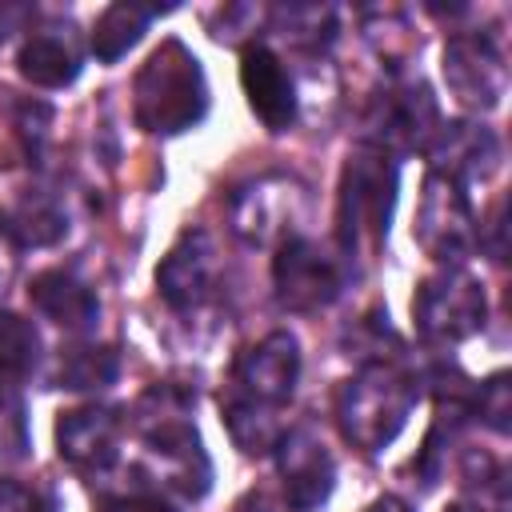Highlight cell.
Here are the masks:
<instances>
[{"instance_id": "obj_13", "label": "cell", "mask_w": 512, "mask_h": 512, "mask_svg": "<svg viewBox=\"0 0 512 512\" xmlns=\"http://www.w3.org/2000/svg\"><path fill=\"white\" fill-rule=\"evenodd\" d=\"M120 432H124L120 408L88 404V408H72V412L60 416V424H56V448H60V456L72 468H80V472H104L120 456Z\"/></svg>"}, {"instance_id": "obj_20", "label": "cell", "mask_w": 512, "mask_h": 512, "mask_svg": "<svg viewBox=\"0 0 512 512\" xmlns=\"http://www.w3.org/2000/svg\"><path fill=\"white\" fill-rule=\"evenodd\" d=\"M156 12H160V8H148V4H136V0H116V4H108V8L96 16V24H92V52H96V60H104V64L120 60V56L148 32V24H152Z\"/></svg>"}, {"instance_id": "obj_22", "label": "cell", "mask_w": 512, "mask_h": 512, "mask_svg": "<svg viewBox=\"0 0 512 512\" xmlns=\"http://www.w3.org/2000/svg\"><path fill=\"white\" fill-rule=\"evenodd\" d=\"M40 360V332L16 312H0V388H12L32 376Z\"/></svg>"}, {"instance_id": "obj_26", "label": "cell", "mask_w": 512, "mask_h": 512, "mask_svg": "<svg viewBox=\"0 0 512 512\" xmlns=\"http://www.w3.org/2000/svg\"><path fill=\"white\" fill-rule=\"evenodd\" d=\"M472 416H480L492 432H508V416H512V384H508V372H492L472 392Z\"/></svg>"}, {"instance_id": "obj_21", "label": "cell", "mask_w": 512, "mask_h": 512, "mask_svg": "<svg viewBox=\"0 0 512 512\" xmlns=\"http://www.w3.org/2000/svg\"><path fill=\"white\" fill-rule=\"evenodd\" d=\"M284 204H288V192L280 184H272V180H260V184L236 192V200H232L236 236H244L248 244H268V236L284 220Z\"/></svg>"}, {"instance_id": "obj_10", "label": "cell", "mask_w": 512, "mask_h": 512, "mask_svg": "<svg viewBox=\"0 0 512 512\" xmlns=\"http://www.w3.org/2000/svg\"><path fill=\"white\" fill-rule=\"evenodd\" d=\"M276 452V468L284 480V500L292 512H316L336 484V464L328 456V448L320 444V436L312 428H292L280 436Z\"/></svg>"}, {"instance_id": "obj_33", "label": "cell", "mask_w": 512, "mask_h": 512, "mask_svg": "<svg viewBox=\"0 0 512 512\" xmlns=\"http://www.w3.org/2000/svg\"><path fill=\"white\" fill-rule=\"evenodd\" d=\"M4 392H8V388H0V404H4V400H8V396H4Z\"/></svg>"}, {"instance_id": "obj_5", "label": "cell", "mask_w": 512, "mask_h": 512, "mask_svg": "<svg viewBox=\"0 0 512 512\" xmlns=\"http://www.w3.org/2000/svg\"><path fill=\"white\" fill-rule=\"evenodd\" d=\"M412 316H416V328L424 340L460 344L484 328V316H488L484 284L476 276H468L460 264H448L416 288Z\"/></svg>"}, {"instance_id": "obj_23", "label": "cell", "mask_w": 512, "mask_h": 512, "mask_svg": "<svg viewBox=\"0 0 512 512\" xmlns=\"http://www.w3.org/2000/svg\"><path fill=\"white\" fill-rule=\"evenodd\" d=\"M120 372V360L112 348H96V344H80V348H68L56 364V384L60 388H72V392H100L116 380Z\"/></svg>"}, {"instance_id": "obj_1", "label": "cell", "mask_w": 512, "mask_h": 512, "mask_svg": "<svg viewBox=\"0 0 512 512\" xmlns=\"http://www.w3.org/2000/svg\"><path fill=\"white\" fill-rule=\"evenodd\" d=\"M132 112H136V124L152 136H176L204 120L208 112L204 68L176 36H168L140 64L132 84Z\"/></svg>"}, {"instance_id": "obj_11", "label": "cell", "mask_w": 512, "mask_h": 512, "mask_svg": "<svg viewBox=\"0 0 512 512\" xmlns=\"http://www.w3.org/2000/svg\"><path fill=\"white\" fill-rule=\"evenodd\" d=\"M300 380V344L292 332H268L236 360V392H244L256 404L280 408L292 400Z\"/></svg>"}, {"instance_id": "obj_2", "label": "cell", "mask_w": 512, "mask_h": 512, "mask_svg": "<svg viewBox=\"0 0 512 512\" xmlns=\"http://www.w3.org/2000/svg\"><path fill=\"white\" fill-rule=\"evenodd\" d=\"M416 400H420L416 376H408L392 360H372L340 388L336 420H340V432L348 444L376 456L400 436Z\"/></svg>"}, {"instance_id": "obj_18", "label": "cell", "mask_w": 512, "mask_h": 512, "mask_svg": "<svg viewBox=\"0 0 512 512\" xmlns=\"http://www.w3.org/2000/svg\"><path fill=\"white\" fill-rule=\"evenodd\" d=\"M16 68L36 88H64L80 76V52H76L72 36H64L60 28H44L20 44Z\"/></svg>"}, {"instance_id": "obj_29", "label": "cell", "mask_w": 512, "mask_h": 512, "mask_svg": "<svg viewBox=\"0 0 512 512\" xmlns=\"http://www.w3.org/2000/svg\"><path fill=\"white\" fill-rule=\"evenodd\" d=\"M232 512H280V508H276L264 492H248L244 500H236V508H232Z\"/></svg>"}, {"instance_id": "obj_19", "label": "cell", "mask_w": 512, "mask_h": 512, "mask_svg": "<svg viewBox=\"0 0 512 512\" xmlns=\"http://www.w3.org/2000/svg\"><path fill=\"white\" fill-rule=\"evenodd\" d=\"M276 412H280V408L256 404V400H248V396L236 392V388L224 396V428H228V436L236 440V448L248 452V456H264V452H272V448L280 444L284 424H280Z\"/></svg>"}, {"instance_id": "obj_28", "label": "cell", "mask_w": 512, "mask_h": 512, "mask_svg": "<svg viewBox=\"0 0 512 512\" xmlns=\"http://www.w3.org/2000/svg\"><path fill=\"white\" fill-rule=\"evenodd\" d=\"M96 512H176V508L156 492H116V496H100Z\"/></svg>"}, {"instance_id": "obj_9", "label": "cell", "mask_w": 512, "mask_h": 512, "mask_svg": "<svg viewBox=\"0 0 512 512\" xmlns=\"http://www.w3.org/2000/svg\"><path fill=\"white\" fill-rule=\"evenodd\" d=\"M216 276H220V256H216V240L204 232V228H192L184 232L168 256L160 260L156 268V288L164 296L168 308L176 312H188V308H200L212 288H216Z\"/></svg>"}, {"instance_id": "obj_17", "label": "cell", "mask_w": 512, "mask_h": 512, "mask_svg": "<svg viewBox=\"0 0 512 512\" xmlns=\"http://www.w3.org/2000/svg\"><path fill=\"white\" fill-rule=\"evenodd\" d=\"M0 232L12 248H48L68 232V216L48 192H24L0 208Z\"/></svg>"}, {"instance_id": "obj_30", "label": "cell", "mask_w": 512, "mask_h": 512, "mask_svg": "<svg viewBox=\"0 0 512 512\" xmlns=\"http://www.w3.org/2000/svg\"><path fill=\"white\" fill-rule=\"evenodd\" d=\"M16 248H12V240L0 232V288L8 284V276H12V264H16V256H12Z\"/></svg>"}, {"instance_id": "obj_4", "label": "cell", "mask_w": 512, "mask_h": 512, "mask_svg": "<svg viewBox=\"0 0 512 512\" xmlns=\"http://www.w3.org/2000/svg\"><path fill=\"white\" fill-rule=\"evenodd\" d=\"M136 424H140L148 452L160 464V480H168L184 496H204L212 468H208L200 436L188 420V396H180L168 384H156L136 404Z\"/></svg>"}, {"instance_id": "obj_32", "label": "cell", "mask_w": 512, "mask_h": 512, "mask_svg": "<svg viewBox=\"0 0 512 512\" xmlns=\"http://www.w3.org/2000/svg\"><path fill=\"white\" fill-rule=\"evenodd\" d=\"M444 512H488V508H480L476 500H456V504H448Z\"/></svg>"}, {"instance_id": "obj_14", "label": "cell", "mask_w": 512, "mask_h": 512, "mask_svg": "<svg viewBox=\"0 0 512 512\" xmlns=\"http://www.w3.org/2000/svg\"><path fill=\"white\" fill-rule=\"evenodd\" d=\"M240 88L268 132H288L296 124V84L272 48L248 44L240 52Z\"/></svg>"}, {"instance_id": "obj_7", "label": "cell", "mask_w": 512, "mask_h": 512, "mask_svg": "<svg viewBox=\"0 0 512 512\" xmlns=\"http://www.w3.org/2000/svg\"><path fill=\"white\" fill-rule=\"evenodd\" d=\"M412 236L420 240V248L428 256H436L444 264L464 260L476 244V216H472L468 192L456 180H448L440 172H428Z\"/></svg>"}, {"instance_id": "obj_6", "label": "cell", "mask_w": 512, "mask_h": 512, "mask_svg": "<svg viewBox=\"0 0 512 512\" xmlns=\"http://www.w3.org/2000/svg\"><path fill=\"white\" fill-rule=\"evenodd\" d=\"M272 288L280 308L316 312L328 308L344 288V264L308 236H284L272 260Z\"/></svg>"}, {"instance_id": "obj_27", "label": "cell", "mask_w": 512, "mask_h": 512, "mask_svg": "<svg viewBox=\"0 0 512 512\" xmlns=\"http://www.w3.org/2000/svg\"><path fill=\"white\" fill-rule=\"evenodd\" d=\"M0 512H56V500L36 484L0 480Z\"/></svg>"}, {"instance_id": "obj_3", "label": "cell", "mask_w": 512, "mask_h": 512, "mask_svg": "<svg viewBox=\"0 0 512 512\" xmlns=\"http://www.w3.org/2000/svg\"><path fill=\"white\" fill-rule=\"evenodd\" d=\"M396 204V160L380 148H360L348 156L340 172V208H336V236L344 264L372 260L388 236Z\"/></svg>"}, {"instance_id": "obj_12", "label": "cell", "mask_w": 512, "mask_h": 512, "mask_svg": "<svg viewBox=\"0 0 512 512\" xmlns=\"http://www.w3.org/2000/svg\"><path fill=\"white\" fill-rule=\"evenodd\" d=\"M440 132V112H436V100L428 92V84H400L392 88L380 108H376V120H372V136L380 152H428V144L436 140Z\"/></svg>"}, {"instance_id": "obj_31", "label": "cell", "mask_w": 512, "mask_h": 512, "mask_svg": "<svg viewBox=\"0 0 512 512\" xmlns=\"http://www.w3.org/2000/svg\"><path fill=\"white\" fill-rule=\"evenodd\" d=\"M368 512H408V508H404V504H400L396 496H384V500H376V504H372Z\"/></svg>"}, {"instance_id": "obj_25", "label": "cell", "mask_w": 512, "mask_h": 512, "mask_svg": "<svg viewBox=\"0 0 512 512\" xmlns=\"http://www.w3.org/2000/svg\"><path fill=\"white\" fill-rule=\"evenodd\" d=\"M272 20L296 44H324L332 40V28H336V16L328 4H280Z\"/></svg>"}, {"instance_id": "obj_24", "label": "cell", "mask_w": 512, "mask_h": 512, "mask_svg": "<svg viewBox=\"0 0 512 512\" xmlns=\"http://www.w3.org/2000/svg\"><path fill=\"white\" fill-rule=\"evenodd\" d=\"M460 480H464V488L476 496L480 508H488V512H508V472H504L488 452H464Z\"/></svg>"}, {"instance_id": "obj_16", "label": "cell", "mask_w": 512, "mask_h": 512, "mask_svg": "<svg viewBox=\"0 0 512 512\" xmlns=\"http://www.w3.org/2000/svg\"><path fill=\"white\" fill-rule=\"evenodd\" d=\"M28 296H32V304L52 324H60L68 332H88L100 320L96 292L80 276H72L68 268H44V272H36L32 284H28Z\"/></svg>"}, {"instance_id": "obj_15", "label": "cell", "mask_w": 512, "mask_h": 512, "mask_svg": "<svg viewBox=\"0 0 512 512\" xmlns=\"http://www.w3.org/2000/svg\"><path fill=\"white\" fill-rule=\"evenodd\" d=\"M428 156H432V172L456 180L468 192L472 180H488L496 172V164H500V140L484 124L456 120V124H440L436 140L428 144Z\"/></svg>"}, {"instance_id": "obj_8", "label": "cell", "mask_w": 512, "mask_h": 512, "mask_svg": "<svg viewBox=\"0 0 512 512\" xmlns=\"http://www.w3.org/2000/svg\"><path fill=\"white\" fill-rule=\"evenodd\" d=\"M444 80L468 108H496L508 88L500 48L480 32H456L444 44Z\"/></svg>"}]
</instances>
